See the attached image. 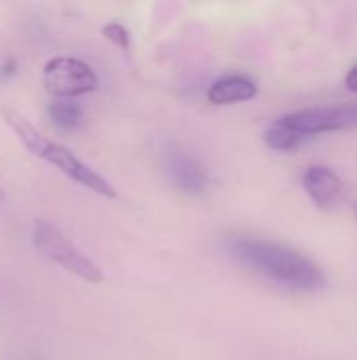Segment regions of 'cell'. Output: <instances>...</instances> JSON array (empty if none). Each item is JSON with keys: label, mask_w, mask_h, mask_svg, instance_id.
Wrapping results in <instances>:
<instances>
[{"label": "cell", "mask_w": 357, "mask_h": 360, "mask_svg": "<svg viewBox=\"0 0 357 360\" xmlns=\"http://www.w3.org/2000/svg\"><path fill=\"white\" fill-rule=\"evenodd\" d=\"M225 245L238 262L284 289L314 293L328 285L326 272L311 257L284 243L257 236H231Z\"/></svg>", "instance_id": "1"}, {"label": "cell", "mask_w": 357, "mask_h": 360, "mask_svg": "<svg viewBox=\"0 0 357 360\" xmlns=\"http://www.w3.org/2000/svg\"><path fill=\"white\" fill-rule=\"evenodd\" d=\"M2 116L6 120V124L13 129V133L17 135V139L21 141V146L36 158H40L42 162L55 167L57 171H61L67 179H72L74 184L103 196V198H116V188L101 175L97 173L90 165H86L80 156H76L69 148H65L63 143L50 139L48 135H44L36 124H32L27 118H23L21 114L13 112V110H2Z\"/></svg>", "instance_id": "2"}, {"label": "cell", "mask_w": 357, "mask_h": 360, "mask_svg": "<svg viewBox=\"0 0 357 360\" xmlns=\"http://www.w3.org/2000/svg\"><path fill=\"white\" fill-rule=\"evenodd\" d=\"M32 245L42 257H46L48 262H53L61 270L78 276L84 283L101 285L105 281L103 270L86 253H82L55 224H50L46 219H34Z\"/></svg>", "instance_id": "3"}, {"label": "cell", "mask_w": 357, "mask_h": 360, "mask_svg": "<svg viewBox=\"0 0 357 360\" xmlns=\"http://www.w3.org/2000/svg\"><path fill=\"white\" fill-rule=\"evenodd\" d=\"M42 86L53 99H78L99 86V76L80 57L55 55L42 68Z\"/></svg>", "instance_id": "4"}, {"label": "cell", "mask_w": 357, "mask_h": 360, "mask_svg": "<svg viewBox=\"0 0 357 360\" xmlns=\"http://www.w3.org/2000/svg\"><path fill=\"white\" fill-rule=\"evenodd\" d=\"M286 127L295 129L305 137H314L330 131H345L357 127V105H326L309 108L286 114L280 118Z\"/></svg>", "instance_id": "5"}, {"label": "cell", "mask_w": 357, "mask_h": 360, "mask_svg": "<svg viewBox=\"0 0 357 360\" xmlns=\"http://www.w3.org/2000/svg\"><path fill=\"white\" fill-rule=\"evenodd\" d=\"M164 171L168 179L175 184V188H179L185 194H202L210 184L202 162L177 146H170L164 152Z\"/></svg>", "instance_id": "6"}, {"label": "cell", "mask_w": 357, "mask_h": 360, "mask_svg": "<svg viewBox=\"0 0 357 360\" xmlns=\"http://www.w3.org/2000/svg\"><path fill=\"white\" fill-rule=\"evenodd\" d=\"M303 188L320 209L335 207L343 196V179L326 165L307 167L303 173Z\"/></svg>", "instance_id": "7"}, {"label": "cell", "mask_w": 357, "mask_h": 360, "mask_svg": "<svg viewBox=\"0 0 357 360\" xmlns=\"http://www.w3.org/2000/svg\"><path fill=\"white\" fill-rule=\"evenodd\" d=\"M257 95H259L257 82L248 76H242V74L223 76V78L215 80L206 91L208 101L215 105H234V103L255 99Z\"/></svg>", "instance_id": "8"}, {"label": "cell", "mask_w": 357, "mask_h": 360, "mask_svg": "<svg viewBox=\"0 0 357 360\" xmlns=\"http://www.w3.org/2000/svg\"><path fill=\"white\" fill-rule=\"evenodd\" d=\"M50 122L61 131H72L80 127L84 118V110L76 99H53L46 108Z\"/></svg>", "instance_id": "9"}, {"label": "cell", "mask_w": 357, "mask_h": 360, "mask_svg": "<svg viewBox=\"0 0 357 360\" xmlns=\"http://www.w3.org/2000/svg\"><path fill=\"white\" fill-rule=\"evenodd\" d=\"M309 137L297 133L295 129L286 127L280 118L263 133V141L267 148L278 150V152H295L297 148H301Z\"/></svg>", "instance_id": "10"}, {"label": "cell", "mask_w": 357, "mask_h": 360, "mask_svg": "<svg viewBox=\"0 0 357 360\" xmlns=\"http://www.w3.org/2000/svg\"><path fill=\"white\" fill-rule=\"evenodd\" d=\"M101 34H103V38H107L114 46H118V49H122V51H128V49H130V34H128V30H126L120 21H109V23H105L103 30H101Z\"/></svg>", "instance_id": "11"}, {"label": "cell", "mask_w": 357, "mask_h": 360, "mask_svg": "<svg viewBox=\"0 0 357 360\" xmlns=\"http://www.w3.org/2000/svg\"><path fill=\"white\" fill-rule=\"evenodd\" d=\"M345 84H347L349 91L357 93V63L349 70V74H347V78H345Z\"/></svg>", "instance_id": "12"}, {"label": "cell", "mask_w": 357, "mask_h": 360, "mask_svg": "<svg viewBox=\"0 0 357 360\" xmlns=\"http://www.w3.org/2000/svg\"><path fill=\"white\" fill-rule=\"evenodd\" d=\"M4 198H6V192H4V188L0 186V202H4Z\"/></svg>", "instance_id": "13"}, {"label": "cell", "mask_w": 357, "mask_h": 360, "mask_svg": "<svg viewBox=\"0 0 357 360\" xmlns=\"http://www.w3.org/2000/svg\"><path fill=\"white\" fill-rule=\"evenodd\" d=\"M356 213H357V205H356Z\"/></svg>", "instance_id": "14"}]
</instances>
